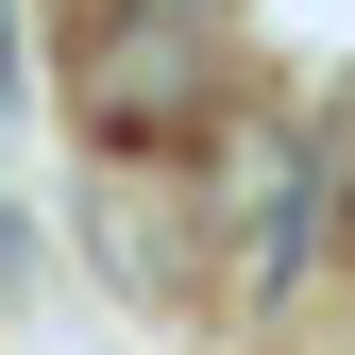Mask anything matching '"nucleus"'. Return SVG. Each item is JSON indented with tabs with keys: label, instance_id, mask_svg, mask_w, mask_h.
<instances>
[{
	"label": "nucleus",
	"instance_id": "f257e3e1",
	"mask_svg": "<svg viewBox=\"0 0 355 355\" xmlns=\"http://www.w3.org/2000/svg\"><path fill=\"white\" fill-rule=\"evenodd\" d=\"M203 68H220V0H85V34H68V102H85V136H119V153L187 136Z\"/></svg>",
	"mask_w": 355,
	"mask_h": 355
}]
</instances>
